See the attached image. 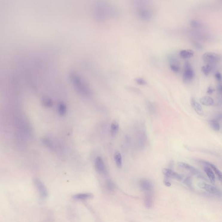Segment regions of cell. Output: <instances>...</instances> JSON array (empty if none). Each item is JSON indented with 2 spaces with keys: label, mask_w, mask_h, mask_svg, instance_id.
Segmentation results:
<instances>
[{
  "label": "cell",
  "mask_w": 222,
  "mask_h": 222,
  "mask_svg": "<svg viewBox=\"0 0 222 222\" xmlns=\"http://www.w3.org/2000/svg\"><path fill=\"white\" fill-rule=\"evenodd\" d=\"M72 84L76 90L85 96H90L92 94L91 89L85 79L75 71H71L69 74Z\"/></svg>",
  "instance_id": "6da1fadb"
},
{
  "label": "cell",
  "mask_w": 222,
  "mask_h": 222,
  "mask_svg": "<svg viewBox=\"0 0 222 222\" xmlns=\"http://www.w3.org/2000/svg\"><path fill=\"white\" fill-rule=\"evenodd\" d=\"M203 60L206 64L212 65L218 64L221 62V56L219 54L216 53L206 52L203 55Z\"/></svg>",
  "instance_id": "7a4b0ae2"
},
{
  "label": "cell",
  "mask_w": 222,
  "mask_h": 222,
  "mask_svg": "<svg viewBox=\"0 0 222 222\" xmlns=\"http://www.w3.org/2000/svg\"><path fill=\"white\" fill-rule=\"evenodd\" d=\"M195 73L191 63L188 61L185 62L184 72L183 75V80L185 83H189L195 77Z\"/></svg>",
  "instance_id": "3957f363"
},
{
  "label": "cell",
  "mask_w": 222,
  "mask_h": 222,
  "mask_svg": "<svg viewBox=\"0 0 222 222\" xmlns=\"http://www.w3.org/2000/svg\"><path fill=\"white\" fill-rule=\"evenodd\" d=\"M198 186L200 188L203 189L211 195L218 197H221V191L217 187L213 185H210L205 182H200L198 184Z\"/></svg>",
  "instance_id": "277c9868"
},
{
  "label": "cell",
  "mask_w": 222,
  "mask_h": 222,
  "mask_svg": "<svg viewBox=\"0 0 222 222\" xmlns=\"http://www.w3.org/2000/svg\"><path fill=\"white\" fill-rule=\"evenodd\" d=\"M33 181L41 197L43 199L47 197L48 194L44 183L41 181L40 179L37 177H34Z\"/></svg>",
  "instance_id": "5b68a950"
},
{
  "label": "cell",
  "mask_w": 222,
  "mask_h": 222,
  "mask_svg": "<svg viewBox=\"0 0 222 222\" xmlns=\"http://www.w3.org/2000/svg\"><path fill=\"white\" fill-rule=\"evenodd\" d=\"M137 15L141 20L149 21L152 18V12L146 7H142L137 10Z\"/></svg>",
  "instance_id": "8992f818"
},
{
  "label": "cell",
  "mask_w": 222,
  "mask_h": 222,
  "mask_svg": "<svg viewBox=\"0 0 222 222\" xmlns=\"http://www.w3.org/2000/svg\"><path fill=\"white\" fill-rule=\"evenodd\" d=\"M162 173L167 178L174 179L179 181H181L183 178L182 175L174 172L172 169L164 168L162 170Z\"/></svg>",
  "instance_id": "52a82bcc"
},
{
  "label": "cell",
  "mask_w": 222,
  "mask_h": 222,
  "mask_svg": "<svg viewBox=\"0 0 222 222\" xmlns=\"http://www.w3.org/2000/svg\"><path fill=\"white\" fill-rule=\"evenodd\" d=\"M140 188L146 193L151 192L153 188V185L151 181L147 179H142L139 182Z\"/></svg>",
  "instance_id": "ba28073f"
},
{
  "label": "cell",
  "mask_w": 222,
  "mask_h": 222,
  "mask_svg": "<svg viewBox=\"0 0 222 222\" xmlns=\"http://www.w3.org/2000/svg\"><path fill=\"white\" fill-rule=\"evenodd\" d=\"M95 169L99 173L102 174L105 172V166L103 159L101 157L98 156L96 157L95 161Z\"/></svg>",
  "instance_id": "9c48e42d"
},
{
  "label": "cell",
  "mask_w": 222,
  "mask_h": 222,
  "mask_svg": "<svg viewBox=\"0 0 222 222\" xmlns=\"http://www.w3.org/2000/svg\"><path fill=\"white\" fill-rule=\"evenodd\" d=\"M198 162L201 163V164L205 165V166H208L209 168H211V169L213 170V171L214 172L216 175L218 177V178L219 179L220 181L222 180V173L220 170L215 166L214 164H212L208 161H206V160H197Z\"/></svg>",
  "instance_id": "30bf717a"
},
{
  "label": "cell",
  "mask_w": 222,
  "mask_h": 222,
  "mask_svg": "<svg viewBox=\"0 0 222 222\" xmlns=\"http://www.w3.org/2000/svg\"><path fill=\"white\" fill-rule=\"evenodd\" d=\"M178 165L180 168L189 171L193 174L198 175H200V172L198 170L192 166V165L187 164V163H185V162H180L178 163Z\"/></svg>",
  "instance_id": "8fae6325"
},
{
  "label": "cell",
  "mask_w": 222,
  "mask_h": 222,
  "mask_svg": "<svg viewBox=\"0 0 222 222\" xmlns=\"http://www.w3.org/2000/svg\"><path fill=\"white\" fill-rule=\"evenodd\" d=\"M191 103L192 107L197 114L200 116H202L204 114L203 108L199 102L197 101L195 98H192L191 99Z\"/></svg>",
  "instance_id": "7c38bea8"
},
{
  "label": "cell",
  "mask_w": 222,
  "mask_h": 222,
  "mask_svg": "<svg viewBox=\"0 0 222 222\" xmlns=\"http://www.w3.org/2000/svg\"><path fill=\"white\" fill-rule=\"evenodd\" d=\"M144 204L147 209L151 208L153 204V198L151 192H147L144 198Z\"/></svg>",
  "instance_id": "4fadbf2b"
},
{
  "label": "cell",
  "mask_w": 222,
  "mask_h": 222,
  "mask_svg": "<svg viewBox=\"0 0 222 222\" xmlns=\"http://www.w3.org/2000/svg\"><path fill=\"white\" fill-rule=\"evenodd\" d=\"M170 68L171 71L176 74L180 73L181 70L178 62H177L176 59L174 58L171 59L170 60Z\"/></svg>",
  "instance_id": "5bb4252c"
},
{
  "label": "cell",
  "mask_w": 222,
  "mask_h": 222,
  "mask_svg": "<svg viewBox=\"0 0 222 222\" xmlns=\"http://www.w3.org/2000/svg\"><path fill=\"white\" fill-rule=\"evenodd\" d=\"M200 101L202 104L206 106H212L214 104V101L213 98L208 96H205L201 98Z\"/></svg>",
  "instance_id": "9a60e30c"
},
{
  "label": "cell",
  "mask_w": 222,
  "mask_h": 222,
  "mask_svg": "<svg viewBox=\"0 0 222 222\" xmlns=\"http://www.w3.org/2000/svg\"><path fill=\"white\" fill-rule=\"evenodd\" d=\"M204 171L211 183L214 184L215 182V175L213 170L208 166H205L204 168Z\"/></svg>",
  "instance_id": "2e32d148"
},
{
  "label": "cell",
  "mask_w": 222,
  "mask_h": 222,
  "mask_svg": "<svg viewBox=\"0 0 222 222\" xmlns=\"http://www.w3.org/2000/svg\"><path fill=\"white\" fill-rule=\"evenodd\" d=\"M94 195L91 193H82L77 194L73 196V198L74 199L77 200H86L92 198Z\"/></svg>",
  "instance_id": "e0dca14e"
},
{
  "label": "cell",
  "mask_w": 222,
  "mask_h": 222,
  "mask_svg": "<svg viewBox=\"0 0 222 222\" xmlns=\"http://www.w3.org/2000/svg\"><path fill=\"white\" fill-rule=\"evenodd\" d=\"M194 52L193 50H182L179 52V55L180 57L183 59H189L194 56Z\"/></svg>",
  "instance_id": "ac0fdd59"
},
{
  "label": "cell",
  "mask_w": 222,
  "mask_h": 222,
  "mask_svg": "<svg viewBox=\"0 0 222 222\" xmlns=\"http://www.w3.org/2000/svg\"><path fill=\"white\" fill-rule=\"evenodd\" d=\"M114 160L117 167L119 168H121L123 165V159L121 153L119 151H116L114 154Z\"/></svg>",
  "instance_id": "d6986e66"
},
{
  "label": "cell",
  "mask_w": 222,
  "mask_h": 222,
  "mask_svg": "<svg viewBox=\"0 0 222 222\" xmlns=\"http://www.w3.org/2000/svg\"><path fill=\"white\" fill-rule=\"evenodd\" d=\"M42 105L45 107L51 108L53 105V102L50 98L44 97L42 99Z\"/></svg>",
  "instance_id": "ffe728a7"
},
{
  "label": "cell",
  "mask_w": 222,
  "mask_h": 222,
  "mask_svg": "<svg viewBox=\"0 0 222 222\" xmlns=\"http://www.w3.org/2000/svg\"><path fill=\"white\" fill-rule=\"evenodd\" d=\"M67 106L65 103L60 102L58 106V112L60 116H64L67 112Z\"/></svg>",
  "instance_id": "44dd1931"
},
{
  "label": "cell",
  "mask_w": 222,
  "mask_h": 222,
  "mask_svg": "<svg viewBox=\"0 0 222 222\" xmlns=\"http://www.w3.org/2000/svg\"><path fill=\"white\" fill-rule=\"evenodd\" d=\"M209 125L213 130L216 131H220L221 130V125L219 122L214 120H211L209 122Z\"/></svg>",
  "instance_id": "7402d4cb"
},
{
  "label": "cell",
  "mask_w": 222,
  "mask_h": 222,
  "mask_svg": "<svg viewBox=\"0 0 222 222\" xmlns=\"http://www.w3.org/2000/svg\"><path fill=\"white\" fill-rule=\"evenodd\" d=\"M120 129V125L117 122H113L111 125V128H110V132L112 136H115L119 131Z\"/></svg>",
  "instance_id": "603a6c76"
},
{
  "label": "cell",
  "mask_w": 222,
  "mask_h": 222,
  "mask_svg": "<svg viewBox=\"0 0 222 222\" xmlns=\"http://www.w3.org/2000/svg\"><path fill=\"white\" fill-rule=\"evenodd\" d=\"M146 106L147 109L148 110L149 112H150L151 114H154L155 113L156 111V107L155 105L152 102L148 101L146 102Z\"/></svg>",
  "instance_id": "cb8c5ba5"
},
{
  "label": "cell",
  "mask_w": 222,
  "mask_h": 222,
  "mask_svg": "<svg viewBox=\"0 0 222 222\" xmlns=\"http://www.w3.org/2000/svg\"><path fill=\"white\" fill-rule=\"evenodd\" d=\"M212 70V66L209 64H206L205 66H203L201 68V71L202 73L206 76L209 75Z\"/></svg>",
  "instance_id": "d4e9b609"
},
{
  "label": "cell",
  "mask_w": 222,
  "mask_h": 222,
  "mask_svg": "<svg viewBox=\"0 0 222 222\" xmlns=\"http://www.w3.org/2000/svg\"><path fill=\"white\" fill-rule=\"evenodd\" d=\"M106 188L109 191H113L115 189V185L110 180H108L106 183Z\"/></svg>",
  "instance_id": "484cf974"
},
{
  "label": "cell",
  "mask_w": 222,
  "mask_h": 222,
  "mask_svg": "<svg viewBox=\"0 0 222 222\" xmlns=\"http://www.w3.org/2000/svg\"><path fill=\"white\" fill-rule=\"evenodd\" d=\"M137 84L141 85H145L147 84V82L145 79L141 77L136 78L134 79Z\"/></svg>",
  "instance_id": "4316f807"
},
{
  "label": "cell",
  "mask_w": 222,
  "mask_h": 222,
  "mask_svg": "<svg viewBox=\"0 0 222 222\" xmlns=\"http://www.w3.org/2000/svg\"><path fill=\"white\" fill-rule=\"evenodd\" d=\"M190 25L191 27L193 28L199 27L200 25V22L195 20H191L190 22Z\"/></svg>",
  "instance_id": "83f0119b"
},
{
  "label": "cell",
  "mask_w": 222,
  "mask_h": 222,
  "mask_svg": "<svg viewBox=\"0 0 222 222\" xmlns=\"http://www.w3.org/2000/svg\"><path fill=\"white\" fill-rule=\"evenodd\" d=\"M184 182L188 187H190V188L192 187V183H191V178L190 177H187L186 178H185L184 180Z\"/></svg>",
  "instance_id": "f1b7e54d"
},
{
  "label": "cell",
  "mask_w": 222,
  "mask_h": 222,
  "mask_svg": "<svg viewBox=\"0 0 222 222\" xmlns=\"http://www.w3.org/2000/svg\"><path fill=\"white\" fill-rule=\"evenodd\" d=\"M215 77L216 80L218 81L219 83H221V81L222 76L220 72H218L215 73Z\"/></svg>",
  "instance_id": "f546056e"
},
{
  "label": "cell",
  "mask_w": 222,
  "mask_h": 222,
  "mask_svg": "<svg viewBox=\"0 0 222 222\" xmlns=\"http://www.w3.org/2000/svg\"><path fill=\"white\" fill-rule=\"evenodd\" d=\"M214 120H217L218 122H220L222 120V114L221 113H218L215 115L214 117Z\"/></svg>",
  "instance_id": "4dcf8cb0"
},
{
  "label": "cell",
  "mask_w": 222,
  "mask_h": 222,
  "mask_svg": "<svg viewBox=\"0 0 222 222\" xmlns=\"http://www.w3.org/2000/svg\"><path fill=\"white\" fill-rule=\"evenodd\" d=\"M214 91V89L213 86H209L207 88L206 90V93L208 94H213Z\"/></svg>",
  "instance_id": "1f68e13d"
},
{
  "label": "cell",
  "mask_w": 222,
  "mask_h": 222,
  "mask_svg": "<svg viewBox=\"0 0 222 222\" xmlns=\"http://www.w3.org/2000/svg\"><path fill=\"white\" fill-rule=\"evenodd\" d=\"M217 90L218 94L220 95H221L222 92V85L221 83H219L218 86H217Z\"/></svg>",
  "instance_id": "d6a6232c"
},
{
  "label": "cell",
  "mask_w": 222,
  "mask_h": 222,
  "mask_svg": "<svg viewBox=\"0 0 222 222\" xmlns=\"http://www.w3.org/2000/svg\"><path fill=\"white\" fill-rule=\"evenodd\" d=\"M164 184H165L166 186H167V187H170V186H171V185H172L171 182H170L169 180L167 179H165L164 180Z\"/></svg>",
  "instance_id": "836d02e7"
},
{
  "label": "cell",
  "mask_w": 222,
  "mask_h": 222,
  "mask_svg": "<svg viewBox=\"0 0 222 222\" xmlns=\"http://www.w3.org/2000/svg\"><path fill=\"white\" fill-rule=\"evenodd\" d=\"M194 45L198 49H202V47L201 45H200L199 43H197V42H194Z\"/></svg>",
  "instance_id": "e575fe53"
}]
</instances>
